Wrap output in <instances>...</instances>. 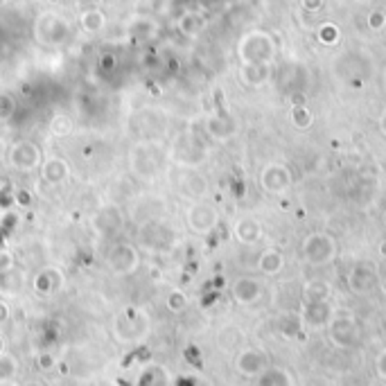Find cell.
<instances>
[{
	"instance_id": "cell-14",
	"label": "cell",
	"mask_w": 386,
	"mask_h": 386,
	"mask_svg": "<svg viewBox=\"0 0 386 386\" xmlns=\"http://www.w3.org/2000/svg\"><path fill=\"white\" fill-rule=\"evenodd\" d=\"M206 134L217 143H226L237 134V125L228 115H213L206 120Z\"/></svg>"
},
{
	"instance_id": "cell-17",
	"label": "cell",
	"mask_w": 386,
	"mask_h": 386,
	"mask_svg": "<svg viewBox=\"0 0 386 386\" xmlns=\"http://www.w3.org/2000/svg\"><path fill=\"white\" fill-rule=\"evenodd\" d=\"M23 285H25V276L19 267H12L7 269V272H0V296H16L21 294Z\"/></svg>"
},
{
	"instance_id": "cell-11",
	"label": "cell",
	"mask_w": 386,
	"mask_h": 386,
	"mask_svg": "<svg viewBox=\"0 0 386 386\" xmlns=\"http://www.w3.org/2000/svg\"><path fill=\"white\" fill-rule=\"evenodd\" d=\"M61 285H64V274H61L57 267H45L32 278V289L41 296L57 294L61 289Z\"/></svg>"
},
{
	"instance_id": "cell-27",
	"label": "cell",
	"mask_w": 386,
	"mask_h": 386,
	"mask_svg": "<svg viewBox=\"0 0 386 386\" xmlns=\"http://www.w3.org/2000/svg\"><path fill=\"white\" fill-rule=\"evenodd\" d=\"M185 305H188V298L181 291H172V294L167 296V310L169 312H183Z\"/></svg>"
},
{
	"instance_id": "cell-37",
	"label": "cell",
	"mask_w": 386,
	"mask_h": 386,
	"mask_svg": "<svg viewBox=\"0 0 386 386\" xmlns=\"http://www.w3.org/2000/svg\"><path fill=\"white\" fill-rule=\"evenodd\" d=\"M0 5H5V0H0Z\"/></svg>"
},
{
	"instance_id": "cell-9",
	"label": "cell",
	"mask_w": 386,
	"mask_h": 386,
	"mask_svg": "<svg viewBox=\"0 0 386 386\" xmlns=\"http://www.w3.org/2000/svg\"><path fill=\"white\" fill-rule=\"evenodd\" d=\"M185 219H188V226L192 233L197 235H208L213 233L215 228L219 226V213L217 208L206 204V202H197L188 208V215H185Z\"/></svg>"
},
{
	"instance_id": "cell-2",
	"label": "cell",
	"mask_w": 386,
	"mask_h": 386,
	"mask_svg": "<svg viewBox=\"0 0 386 386\" xmlns=\"http://www.w3.org/2000/svg\"><path fill=\"white\" fill-rule=\"evenodd\" d=\"M339 246L337 239L328 233H310L303 239V258L310 262L312 267H328L337 260Z\"/></svg>"
},
{
	"instance_id": "cell-19",
	"label": "cell",
	"mask_w": 386,
	"mask_h": 386,
	"mask_svg": "<svg viewBox=\"0 0 386 386\" xmlns=\"http://www.w3.org/2000/svg\"><path fill=\"white\" fill-rule=\"evenodd\" d=\"M258 269L265 276H276L285 269V256L278 249H265L258 256Z\"/></svg>"
},
{
	"instance_id": "cell-20",
	"label": "cell",
	"mask_w": 386,
	"mask_h": 386,
	"mask_svg": "<svg viewBox=\"0 0 386 386\" xmlns=\"http://www.w3.org/2000/svg\"><path fill=\"white\" fill-rule=\"evenodd\" d=\"M80 25L84 32H88V34H97V32H102L104 25H106V16H104V12L99 10V7H93V10H84L82 12V16H80Z\"/></svg>"
},
{
	"instance_id": "cell-10",
	"label": "cell",
	"mask_w": 386,
	"mask_h": 386,
	"mask_svg": "<svg viewBox=\"0 0 386 386\" xmlns=\"http://www.w3.org/2000/svg\"><path fill=\"white\" fill-rule=\"evenodd\" d=\"M91 224L99 235H104V237L115 235V233H120L122 226H125V213H122V208L118 204H106L93 215Z\"/></svg>"
},
{
	"instance_id": "cell-4",
	"label": "cell",
	"mask_w": 386,
	"mask_h": 386,
	"mask_svg": "<svg viewBox=\"0 0 386 386\" xmlns=\"http://www.w3.org/2000/svg\"><path fill=\"white\" fill-rule=\"evenodd\" d=\"M71 32H73L71 23L57 16V14H43V16H38L34 23V36L43 45H52V48H59V45L68 43Z\"/></svg>"
},
{
	"instance_id": "cell-15",
	"label": "cell",
	"mask_w": 386,
	"mask_h": 386,
	"mask_svg": "<svg viewBox=\"0 0 386 386\" xmlns=\"http://www.w3.org/2000/svg\"><path fill=\"white\" fill-rule=\"evenodd\" d=\"M375 282H377L375 269L370 267V265H366V262H359L357 267L350 269V274H348V285H350V289L359 291V294H364V291L373 289Z\"/></svg>"
},
{
	"instance_id": "cell-16",
	"label": "cell",
	"mask_w": 386,
	"mask_h": 386,
	"mask_svg": "<svg viewBox=\"0 0 386 386\" xmlns=\"http://www.w3.org/2000/svg\"><path fill=\"white\" fill-rule=\"evenodd\" d=\"M233 235L239 244L253 246L262 239V226L258 224V219H253V217H239L233 226Z\"/></svg>"
},
{
	"instance_id": "cell-34",
	"label": "cell",
	"mask_w": 386,
	"mask_h": 386,
	"mask_svg": "<svg viewBox=\"0 0 386 386\" xmlns=\"http://www.w3.org/2000/svg\"><path fill=\"white\" fill-rule=\"evenodd\" d=\"M3 352H5V339L0 337V354H3Z\"/></svg>"
},
{
	"instance_id": "cell-8",
	"label": "cell",
	"mask_w": 386,
	"mask_h": 386,
	"mask_svg": "<svg viewBox=\"0 0 386 386\" xmlns=\"http://www.w3.org/2000/svg\"><path fill=\"white\" fill-rule=\"evenodd\" d=\"M260 188L267 192V195H274V197H280L285 195L289 188H291V169L285 165V163H278V160H272V163H267L265 167L260 169Z\"/></svg>"
},
{
	"instance_id": "cell-25",
	"label": "cell",
	"mask_w": 386,
	"mask_h": 386,
	"mask_svg": "<svg viewBox=\"0 0 386 386\" xmlns=\"http://www.w3.org/2000/svg\"><path fill=\"white\" fill-rule=\"evenodd\" d=\"M16 99L10 93H0V122H10L14 115H16Z\"/></svg>"
},
{
	"instance_id": "cell-6",
	"label": "cell",
	"mask_w": 386,
	"mask_h": 386,
	"mask_svg": "<svg viewBox=\"0 0 386 386\" xmlns=\"http://www.w3.org/2000/svg\"><path fill=\"white\" fill-rule=\"evenodd\" d=\"M165 213V202L156 195H141L136 197L129 206V221L136 226H149V224H158V219Z\"/></svg>"
},
{
	"instance_id": "cell-12",
	"label": "cell",
	"mask_w": 386,
	"mask_h": 386,
	"mask_svg": "<svg viewBox=\"0 0 386 386\" xmlns=\"http://www.w3.org/2000/svg\"><path fill=\"white\" fill-rule=\"evenodd\" d=\"M230 291H233V298L239 305H251L262 296V291L265 289H262V282L258 280V278L244 276V278H237Z\"/></svg>"
},
{
	"instance_id": "cell-29",
	"label": "cell",
	"mask_w": 386,
	"mask_h": 386,
	"mask_svg": "<svg viewBox=\"0 0 386 386\" xmlns=\"http://www.w3.org/2000/svg\"><path fill=\"white\" fill-rule=\"evenodd\" d=\"M16 267V262H14V256L10 251H0V272H7V269Z\"/></svg>"
},
{
	"instance_id": "cell-31",
	"label": "cell",
	"mask_w": 386,
	"mask_h": 386,
	"mask_svg": "<svg viewBox=\"0 0 386 386\" xmlns=\"http://www.w3.org/2000/svg\"><path fill=\"white\" fill-rule=\"evenodd\" d=\"M10 305L5 303V300H0V326H3V323H7L10 321Z\"/></svg>"
},
{
	"instance_id": "cell-5",
	"label": "cell",
	"mask_w": 386,
	"mask_h": 386,
	"mask_svg": "<svg viewBox=\"0 0 386 386\" xmlns=\"http://www.w3.org/2000/svg\"><path fill=\"white\" fill-rule=\"evenodd\" d=\"M169 158H172L174 163L183 165V167L195 169V167L206 163L208 149L199 141H195L190 134H183V136H179L174 141L172 149H169Z\"/></svg>"
},
{
	"instance_id": "cell-3",
	"label": "cell",
	"mask_w": 386,
	"mask_h": 386,
	"mask_svg": "<svg viewBox=\"0 0 386 386\" xmlns=\"http://www.w3.org/2000/svg\"><path fill=\"white\" fill-rule=\"evenodd\" d=\"M104 265L115 276H131L141 267V251L131 242H115L104 256Z\"/></svg>"
},
{
	"instance_id": "cell-35",
	"label": "cell",
	"mask_w": 386,
	"mask_h": 386,
	"mask_svg": "<svg viewBox=\"0 0 386 386\" xmlns=\"http://www.w3.org/2000/svg\"><path fill=\"white\" fill-rule=\"evenodd\" d=\"M23 386H43L41 382H27V384H23Z\"/></svg>"
},
{
	"instance_id": "cell-1",
	"label": "cell",
	"mask_w": 386,
	"mask_h": 386,
	"mask_svg": "<svg viewBox=\"0 0 386 386\" xmlns=\"http://www.w3.org/2000/svg\"><path fill=\"white\" fill-rule=\"evenodd\" d=\"M165 165V147L158 141H136L129 149V172L141 181H154Z\"/></svg>"
},
{
	"instance_id": "cell-36",
	"label": "cell",
	"mask_w": 386,
	"mask_h": 386,
	"mask_svg": "<svg viewBox=\"0 0 386 386\" xmlns=\"http://www.w3.org/2000/svg\"><path fill=\"white\" fill-rule=\"evenodd\" d=\"M0 386H16V384H14V382H10V384H0Z\"/></svg>"
},
{
	"instance_id": "cell-33",
	"label": "cell",
	"mask_w": 386,
	"mask_h": 386,
	"mask_svg": "<svg viewBox=\"0 0 386 386\" xmlns=\"http://www.w3.org/2000/svg\"><path fill=\"white\" fill-rule=\"evenodd\" d=\"M377 127H380V134L386 138V109L382 111V115H380V120H377Z\"/></svg>"
},
{
	"instance_id": "cell-28",
	"label": "cell",
	"mask_w": 386,
	"mask_h": 386,
	"mask_svg": "<svg viewBox=\"0 0 386 386\" xmlns=\"http://www.w3.org/2000/svg\"><path fill=\"white\" fill-rule=\"evenodd\" d=\"M294 125L298 129H307L312 125V113L305 109V106H296L294 109Z\"/></svg>"
},
{
	"instance_id": "cell-30",
	"label": "cell",
	"mask_w": 386,
	"mask_h": 386,
	"mask_svg": "<svg viewBox=\"0 0 386 386\" xmlns=\"http://www.w3.org/2000/svg\"><path fill=\"white\" fill-rule=\"evenodd\" d=\"M99 66H102V71H113V68H115V57L113 55H104L102 61H99Z\"/></svg>"
},
{
	"instance_id": "cell-32",
	"label": "cell",
	"mask_w": 386,
	"mask_h": 386,
	"mask_svg": "<svg viewBox=\"0 0 386 386\" xmlns=\"http://www.w3.org/2000/svg\"><path fill=\"white\" fill-rule=\"evenodd\" d=\"M38 364H41L43 370H48V368H52V364H55V361H52L50 354H41V357H38Z\"/></svg>"
},
{
	"instance_id": "cell-21",
	"label": "cell",
	"mask_w": 386,
	"mask_h": 386,
	"mask_svg": "<svg viewBox=\"0 0 386 386\" xmlns=\"http://www.w3.org/2000/svg\"><path fill=\"white\" fill-rule=\"evenodd\" d=\"M262 366H265V357L253 350H246L237 357V368L242 370L244 375H256Z\"/></svg>"
},
{
	"instance_id": "cell-18",
	"label": "cell",
	"mask_w": 386,
	"mask_h": 386,
	"mask_svg": "<svg viewBox=\"0 0 386 386\" xmlns=\"http://www.w3.org/2000/svg\"><path fill=\"white\" fill-rule=\"evenodd\" d=\"M179 190L183 192L185 197L202 199L208 192V181L197 172H185V174H181V179H179Z\"/></svg>"
},
{
	"instance_id": "cell-7",
	"label": "cell",
	"mask_w": 386,
	"mask_h": 386,
	"mask_svg": "<svg viewBox=\"0 0 386 386\" xmlns=\"http://www.w3.org/2000/svg\"><path fill=\"white\" fill-rule=\"evenodd\" d=\"M7 160L16 172H34L43 163V149L32 141H16L7 152Z\"/></svg>"
},
{
	"instance_id": "cell-24",
	"label": "cell",
	"mask_w": 386,
	"mask_h": 386,
	"mask_svg": "<svg viewBox=\"0 0 386 386\" xmlns=\"http://www.w3.org/2000/svg\"><path fill=\"white\" fill-rule=\"evenodd\" d=\"M202 27H204V21L192 12L183 14V16L179 19V29L185 36H197L199 32H202Z\"/></svg>"
},
{
	"instance_id": "cell-23",
	"label": "cell",
	"mask_w": 386,
	"mask_h": 386,
	"mask_svg": "<svg viewBox=\"0 0 386 386\" xmlns=\"http://www.w3.org/2000/svg\"><path fill=\"white\" fill-rule=\"evenodd\" d=\"M267 66L265 64H246L242 68V80L249 84V86H258V84H262L267 80Z\"/></svg>"
},
{
	"instance_id": "cell-22",
	"label": "cell",
	"mask_w": 386,
	"mask_h": 386,
	"mask_svg": "<svg viewBox=\"0 0 386 386\" xmlns=\"http://www.w3.org/2000/svg\"><path fill=\"white\" fill-rule=\"evenodd\" d=\"M19 375V361L14 354L3 352L0 354V384H10Z\"/></svg>"
},
{
	"instance_id": "cell-26",
	"label": "cell",
	"mask_w": 386,
	"mask_h": 386,
	"mask_svg": "<svg viewBox=\"0 0 386 386\" xmlns=\"http://www.w3.org/2000/svg\"><path fill=\"white\" fill-rule=\"evenodd\" d=\"M50 131L55 136H68L73 131V120L68 115H55L50 120Z\"/></svg>"
},
{
	"instance_id": "cell-13",
	"label": "cell",
	"mask_w": 386,
	"mask_h": 386,
	"mask_svg": "<svg viewBox=\"0 0 386 386\" xmlns=\"http://www.w3.org/2000/svg\"><path fill=\"white\" fill-rule=\"evenodd\" d=\"M38 172H41V179L48 185H61L71 176V165H68L64 158L52 156V158H43Z\"/></svg>"
}]
</instances>
